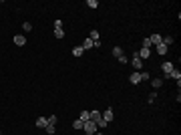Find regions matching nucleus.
Listing matches in <instances>:
<instances>
[{
    "instance_id": "39448f33",
    "label": "nucleus",
    "mask_w": 181,
    "mask_h": 135,
    "mask_svg": "<svg viewBox=\"0 0 181 135\" xmlns=\"http://www.w3.org/2000/svg\"><path fill=\"white\" fill-rule=\"evenodd\" d=\"M129 81L133 83V85L141 83V71H135V73H131V75H129Z\"/></svg>"
},
{
    "instance_id": "b1692460",
    "label": "nucleus",
    "mask_w": 181,
    "mask_h": 135,
    "mask_svg": "<svg viewBox=\"0 0 181 135\" xmlns=\"http://www.w3.org/2000/svg\"><path fill=\"white\" fill-rule=\"evenodd\" d=\"M56 121H59L56 115H50V117H48V123H50V125H56Z\"/></svg>"
},
{
    "instance_id": "bb28decb",
    "label": "nucleus",
    "mask_w": 181,
    "mask_h": 135,
    "mask_svg": "<svg viewBox=\"0 0 181 135\" xmlns=\"http://www.w3.org/2000/svg\"><path fill=\"white\" fill-rule=\"evenodd\" d=\"M149 79V73L147 71H141V81H147Z\"/></svg>"
},
{
    "instance_id": "a878e982",
    "label": "nucleus",
    "mask_w": 181,
    "mask_h": 135,
    "mask_svg": "<svg viewBox=\"0 0 181 135\" xmlns=\"http://www.w3.org/2000/svg\"><path fill=\"white\" fill-rule=\"evenodd\" d=\"M22 28H24L26 32H30V30H32V24H30V22H24V24H22Z\"/></svg>"
},
{
    "instance_id": "a211bd4d",
    "label": "nucleus",
    "mask_w": 181,
    "mask_h": 135,
    "mask_svg": "<svg viewBox=\"0 0 181 135\" xmlns=\"http://www.w3.org/2000/svg\"><path fill=\"white\" fill-rule=\"evenodd\" d=\"M113 54L117 57V59H119V57H123V48H121V47H115L113 48Z\"/></svg>"
},
{
    "instance_id": "9d476101",
    "label": "nucleus",
    "mask_w": 181,
    "mask_h": 135,
    "mask_svg": "<svg viewBox=\"0 0 181 135\" xmlns=\"http://www.w3.org/2000/svg\"><path fill=\"white\" fill-rule=\"evenodd\" d=\"M149 41H151V44H159L161 41H163V38H161V34H151V36H149Z\"/></svg>"
},
{
    "instance_id": "5701e85b",
    "label": "nucleus",
    "mask_w": 181,
    "mask_h": 135,
    "mask_svg": "<svg viewBox=\"0 0 181 135\" xmlns=\"http://www.w3.org/2000/svg\"><path fill=\"white\" fill-rule=\"evenodd\" d=\"M73 129H83V121H80V119L73 121Z\"/></svg>"
},
{
    "instance_id": "2eb2a0df",
    "label": "nucleus",
    "mask_w": 181,
    "mask_h": 135,
    "mask_svg": "<svg viewBox=\"0 0 181 135\" xmlns=\"http://www.w3.org/2000/svg\"><path fill=\"white\" fill-rule=\"evenodd\" d=\"M44 129H47V133H48V135H54V133H56V125H50V123H48Z\"/></svg>"
},
{
    "instance_id": "7c9ffc66",
    "label": "nucleus",
    "mask_w": 181,
    "mask_h": 135,
    "mask_svg": "<svg viewBox=\"0 0 181 135\" xmlns=\"http://www.w3.org/2000/svg\"><path fill=\"white\" fill-rule=\"evenodd\" d=\"M85 135H95V133H85Z\"/></svg>"
},
{
    "instance_id": "423d86ee",
    "label": "nucleus",
    "mask_w": 181,
    "mask_h": 135,
    "mask_svg": "<svg viewBox=\"0 0 181 135\" xmlns=\"http://www.w3.org/2000/svg\"><path fill=\"white\" fill-rule=\"evenodd\" d=\"M101 115H103V119H105L107 123H111V121H113V109H111V107H109L107 111H105V113H101Z\"/></svg>"
},
{
    "instance_id": "0eeeda50",
    "label": "nucleus",
    "mask_w": 181,
    "mask_h": 135,
    "mask_svg": "<svg viewBox=\"0 0 181 135\" xmlns=\"http://www.w3.org/2000/svg\"><path fill=\"white\" fill-rule=\"evenodd\" d=\"M101 117H103V115L99 113V111H91V113H89V121H93V123H97L101 119Z\"/></svg>"
},
{
    "instance_id": "f8f14e48",
    "label": "nucleus",
    "mask_w": 181,
    "mask_h": 135,
    "mask_svg": "<svg viewBox=\"0 0 181 135\" xmlns=\"http://www.w3.org/2000/svg\"><path fill=\"white\" fill-rule=\"evenodd\" d=\"M155 47H157V53H159V54H167V51H169V47H165L163 42H159V44H155Z\"/></svg>"
},
{
    "instance_id": "aec40b11",
    "label": "nucleus",
    "mask_w": 181,
    "mask_h": 135,
    "mask_svg": "<svg viewBox=\"0 0 181 135\" xmlns=\"http://www.w3.org/2000/svg\"><path fill=\"white\" fill-rule=\"evenodd\" d=\"M91 47H93V41H91V38H85V42H83V48L87 51V48H91Z\"/></svg>"
},
{
    "instance_id": "412c9836",
    "label": "nucleus",
    "mask_w": 181,
    "mask_h": 135,
    "mask_svg": "<svg viewBox=\"0 0 181 135\" xmlns=\"http://www.w3.org/2000/svg\"><path fill=\"white\" fill-rule=\"evenodd\" d=\"M89 113H91V111H83V113H80V121H83V123L89 121Z\"/></svg>"
},
{
    "instance_id": "9b49d317",
    "label": "nucleus",
    "mask_w": 181,
    "mask_h": 135,
    "mask_svg": "<svg viewBox=\"0 0 181 135\" xmlns=\"http://www.w3.org/2000/svg\"><path fill=\"white\" fill-rule=\"evenodd\" d=\"M169 79H175V81L179 83V81H181V73H179V71H177V69H173V71L169 73Z\"/></svg>"
},
{
    "instance_id": "6ab92c4d",
    "label": "nucleus",
    "mask_w": 181,
    "mask_h": 135,
    "mask_svg": "<svg viewBox=\"0 0 181 135\" xmlns=\"http://www.w3.org/2000/svg\"><path fill=\"white\" fill-rule=\"evenodd\" d=\"M107 125H109V123L105 121V119H103V117H101L99 121H97V127H101V129H105V127H107Z\"/></svg>"
},
{
    "instance_id": "f3484780",
    "label": "nucleus",
    "mask_w": 181,
    "mask_h": 135,
    "mask_svg": "<svg viewBox=\"0 0 181 135\" xmlns=\"http://www.w3.org/2000/svg\"><path fill=\"white\" fill-rule=\"evenodd\" d=\"M54 36L56 38H65V30L62 28H54Z\"/></svg>"
},
{
    "instance_id": "dca6fc26",
    "label": "nucleus",
    "mask_w": 181,
    "mask_h": 135,
    "mask_svg": "<svg viewBox=\"0 0 181 135\" xmlns=\"http://www.w3.org/2000/svg\"><path fill=\"white\" fill-rule=\"evenodd\" d=\"M83 53H85V48H83V47H74L73 48V54H74V57H80Z\"/></svg>"
},
{
    "instance_id": "7ed1b4c3",
    "label": "nucleus",
    "mask_w": 181,
    "mask_h": 135,
    "mask_svg": "<svg viewBox=\"0 0 181 135\" xmlns=\"http://www.w3.org/2000/svg\"><path fill=\"white\" fill-rule=\"evenodd\" d=\"M137 57H139L141 61H147L149 57H151V48H141L139 53H137Z\"/></svg>"
},
{
    "instance_id": "c756f323",
    "label": "nucleus",
    "mask_w": 181,
    "mask_h": 135,
    "mask_svg": "<svg viewBox=\"0 0 181 135\" xmlns=\"http://www.w3.org/2000/svg\"><path fill=\"white\" fill-rule=\"evenodd\" d=\"M54 28H62V20H60V18L59 20H54Z\"/></svg>"
},
{
    "instance_id": "4be33fe9",
    "label": "nucleus",
    "mask_w": 181,
    "mask_h": 135,
    "mask_svg": "<svg viewBox=\"0 0 181 135\" xmlns=\"http://www.w3.org/2000/svg\"><path fill=\"white\" fill-rule=\"evenodd\" d=\"M87 6L89 8H97L99 6V2H97V0H87Z\"/></svg>"
},
{
    "instance_id": "1a4fd4ad",
    "label": "nucleus",
    "mask_w": 181,
    "mask_h": 135,
    "mask_svg": "<svg viewBox=\"0 0 181 135\" xmlns=\"http://www.w3.org/2000/svg\"><path fill=\"white\" fill-rule=\"evenodd\" d=\"M47 125H48V119H47V117H38V119H36V127L44 129Z\"/></svg>"
},
{
    "instance_id": "6e6552de",
    "label": "nucleus",
    "mask_w": 181,
    "mask_h": 135,
    "mask_svg": "<svg viewBox=\"0 0 181 135\" xmlns=\"http://www.w3.org/2000/svg\"><path fill=\"white\" fill-rule=\"evenodd\" d=\"M161 69H163V73H165V75H169V73H171V71H173V63H169V61H165V63H163V67H161Z\"/></svg>"
},
{
    "instance_id": "f257e3e1",
    "label": "nucleus",
    "mask_w": 181,
    "mask_h": 135,
    "mask_svg": "<svg viewBox=\"0 0 181 135\" xmlns=\"http://www.w3.org/2000/svg\"><path fill=\"white\" fill-rule=\"evenodd\" d=\"M83 129H85V133H97V123L85 121V123H83Z\"/></svg>"
},
{
    "instance_id": "2f4dec72",
    "label": "nucleus",
    "mask_w": 181,
    "mask_h": 135,
    "mask_svg": "<svg viewBox=\"0 0 181 135\" xmlns=\"http://www.w3.org/2000/svg\"><path fill=\"white\" fill-rule=\"evenodd\" d=\"M95 135H103V133H95Z\"/></svg>"
},
{
    "instance_id": "ddd939ff",
    "label": "nucleus",
    "mask_w": 181,
    "mask_h": 135,
    "mask_svg": "<svg viewBox=\"0 0 181 135\" xmlns=\"http://www.w3.org/2000/svg\"><path fill=\"white\" fill-rule=\"evenodd\" d=\"M151 85H153V89H159L163 85V81H161L159 77H155V79H151Z\"/></svg>"
},
{
    "instance_id": "c85d7f7f",
    "label": "nucleus",
    "mask_w": 181,
    "mask_h": 135,
    "mask_svg": "<svg viewBox=\"0 0 181 135\" xmlns=\"http://www.w3.org/2000/svg\"><path fill=\"white\" fill-rule=\"evenodd\" d=\"M155 99H157V93H155V91H153V93L149 95V103H153V101H155Z\"/></svg>"
},
{
    "instance_id": "f03ea898",
    "label": "nucleus",
    "mask_w": 181,
    "mask_h": 135,
    "mask_svg": "<svg viewBox=\"0 0 181 135\" xmlns=\"http://www.w3.org/2000/svg\"><path fill=\"white\" fill-rule=\"evenodd\" d=\"M131 65H133L135 71H141V69H143V61H141L139 57H137V53L133 54V59H131Z\"/></svg>"
},
{
    "instance_id": "393cba45",
    "label": "nucleus",
    "mask_w": 181,
    "mask_h": 135,
    "mask_svg": "<svg viewBox=\"0 0 181 135\" xmlns=\"http://www.w3.org/2000/svg\"><path fill=\"white\" fill-rule=\"evenodd\" d=\"M153 44H151V41L149 38H143V48H151Z\"/></svg>"
},
{
    "instance_id": "20e7f679",
    "label": "nucleus",
    "mask_w": 181,
    "mask_h": 135,
    "mask_svg": "<svg viewBox=\"0 0 181 135\" xmlns=\"http://www.w3.org/2000/svg\"><path fill=\"white\" fill-rule=\"evenodd\" d=\"M12 41H14V44H16V47H24V44H26V36H22V34H16Z\"/></svg>"
},
{
    "instance_id": "4468645a",
    "label": "nucleus",
    "mask_w": 181,
    "mask_h": 135,
    "mask_svg": "<svg viewBox=\"0 0 181 135\" xmlns=\"http://www.w3.org/2000/svg\"><path fill=\"white\" fill-rule=\"evenodd\" d=\"M161 42H163L165 47H171V44H173V42H175V38H173V36H165V38H163V41H161Z\"/></svg>"
},
{
    "instance_id": "cd10ccee",
    "label": "nucleus",
    "mask_w": 181,
    "mask_h": 135,
    "mask_svg": "<svg viewBox=\"0 0 181 135\" xmlns=\"http://www.w3.org/2000/svg\"><path fill=\"white\" fill-rule=\"evenodd\" d=\"M119 63H123V65H127V63H129V59L125 57V54H123V57H119Z\"/></svg>"
}]
</instances>
